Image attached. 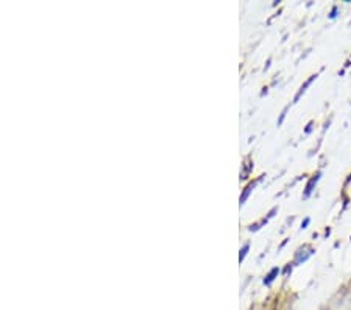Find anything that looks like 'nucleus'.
<instances>
[{"mask_svg": "<svg viewBox=\"0 0 351 310\" xmlns=\"http://www.w3.org/2000/svg\"><path fill=\"white\" fill-rule=\"evenodd\" d=\"M253 168V165H250V159H245L243 162V171H242V179H247L248 177V173H250V169Z\"/></svg>", "mask_w": 351, "mask_h": 310, "instance_id": "1", "label": "nucleus"}, {"mask_svg": "<svg viewBox=\"0 0 351 310\" xmlns=\"http://www.w3.org/2000/svg\"><path fill=\"white\" fill-rule=\"evenodd\" d=\"M319 176H320V174H315V176L313 177V179H311V182L308 184V188H306V196L311 193V191H313V187H314V184L317 182V180H319Z\"/></svg>", "mask_w": 351, "mask_h": 310, "instance_id": "2", "label": "nucleus"}, {"mask_svg": "<svg viewBox=\"0 0 351 310\" xmlns=\"http://www.w3.org/2000/svg\"><path fill=\"white\" fill-rule=\"evenodd\" d=\"M254 187V184H252V185H248V187L245 188V191H243V195H242V197H241V202H243L245 201V197L248 196V193H250V190Z\"/></svg>", "mask_w": 351, "mask_h": 310, "instance_id": "3", "label": "nucleus"}, {"mask_svg": "<svg viewBox=\"0 0 351 310\" xmlns=\"http://www.w3.org/2000/svg\"><path fill=\"white\" fill-rule=\"evenodd\" d=\"M278 273V268H275V269H271V273L269 274V278H267V280H265V284H269V282H271L274 280V276Z\"/></svg>", "mask_w": 351, "mask_h": 310, "instance_id": "4", "label": "nucleus"}]
</instances>
